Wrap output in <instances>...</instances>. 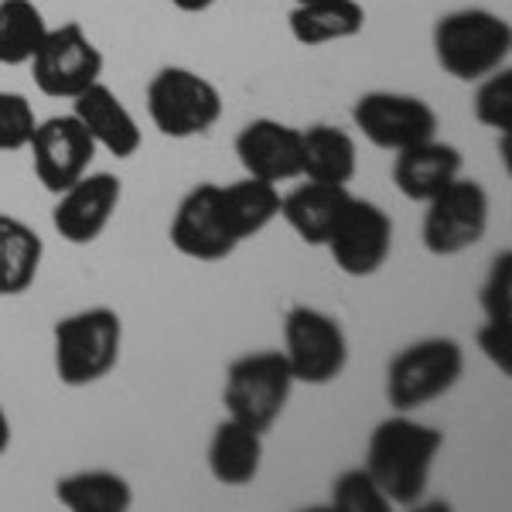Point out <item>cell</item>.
<instances>
[{"instance_id": "1", "label": "cell", "mask_w": 512, "mask_h": 512, "mask_svg": "<svg viewBox=\"0 0 512 512\" xmlns=\"http://www.w3.org/2000/svg\"><path fill=\"white\" fill-rule=\"evenodd\" d=\"M444 448V434L431 424H420L410 414H396L379 420L366 444V468L390 499V506L410 509L420 506L427 485H431L434 461Z\"/></svg>"}, {"instance_id": "2", "label": "cell", "mask_w": 512, "mask_h": 512, "mask_svg": "<svg viewBox=\"0 0 512 512\" xmlns=\"http://www.w3.org/2000/svg\"><path fill=\"white\" fill-rule=\"evenodd\" d=\"M434 59L458 82H478L506 69L512 55V28L489 7H458L434 21Z\"/></svg>"}, {"instance_id": "3", "label": "cell", "mask_w": 512, "mask_h": 512, "mask_svg": "<svg viewBox=\"0 0 512 512\" xmlns=\"http://www.w3.org/2000/svg\"><path fill=\"white\" fill-rule=\"evenodd\" d=\"M55 376L69 390H86L117 369L123 349V321L113 308H82L52 328Z\"/></svg>"}, {"instance_id": "4", "label": "cell", "mask_w": 512, "mask_h": 512, "mask_svg": "<svg viewBox=\"0 0 512 512\" xmlns=\"http://www.w3.org/2000/svg\"><path fill=\"white\" fill-rule=\"evenodd\" d=\"M461 376H465V349L458 338H420L396 352L386 366V400L396 414H414L451 393Z\"/></svg>"}, {"instance_id": "5", "label": "cell", "mask_w": 512, "mask_h": 512, "mask_svg": "<svg viewBox=\"0 0 512 512\" xmlns=\"http://www.w3.org/2000/svg\"><path fill=\"white\" fill-rule=\"evenodd\" d=\"M294 386V373L280 349L239 355V359L229 362L226 386H222L226 417L267 434L284 414Z\"/></svg>"}, {"instance_id": "6", "label": "cell", "mask_w": 512, "mask_h": 512, "mask_svg": "<svg viewBox=\"0 0 512 512\" xmlns=\"http://www.w3.org/2000/svg\"><path fill=\"white\" fill-rule=\"evenodd\" d=\"M144 99L154 130L171 140L202 137L222 120L219 86L185 65H164L154 72Z\"/></svg>"}, {"instance_id": "7", "label": "cell", "mask_w": 512, "mask_h": 512, "mask_svg": "<svg viewBox=\"0 0 512 512\" xmlns=\"http://www.w3.org/2000/svg\"><path fill=\"white\" fill-rule=\"evenodd\" d=\"M284 359L294 383L328 386L349 366V338L342 321L311 304H294L284 315Z\"/></svg>"}, {"instance_id": "8", "label": "cell", "mask_w": 512, "mask_h": 512, "mask_svg": "<svg viewBox=\"0 0 512 512\" xmlns=\"http://www.w3.org/2000/svg\"><path fill=\"white\" fill-rule=\"evenodd\" d=\"M424 205L427 212L420 239L431 256H458L482 243L485 229H489V192L482 181L458 175Z\"/></svg>"}, {"instance_id": "9", "label": "cell", "mask_w": 512, "mask_h": 512, "mask_svg": "<svg viewBox=\"0 0 512 512\" xmlns=\"http://www.w3.org/2000/svg\"><path fill=\"white\" fill-rule=\"evenodd\" d=\"M31 65V79L45 96L76 99L103 76V52L86 35L79 21H65L62 28H48Z\"/></svg>"}, {"instance_id": "10", "label": "cell", "mask_w": 512, "mask_h": 512, "mask_svg": "<svg viewBox=\"0 0 512 512\" xmlns=\"http://www.w3.org/2000/svg\"><path fill=\"white\" fill-rule=\"evenodd\" d=\"M352 123L379 151H407L420 140L437 137V113L427 99L393 89H369L355 99Z\"/></svg>"}, {"instance_id": "11", "label": "cell", "mask_w": 512, "mask_h": 512, "mask_svg": "<svg viewBox=\"0 0 512 512\" xmlns=\"http://www.w3.org/2000/svg\"><path fill=\"white\" fill-rule=\"evenodd\" d=\"M328 253L345 277H373L393 253V219L383 205L355 198L345 205L342 219L328 236Z\"/></svg>"}, {"instance_id": "12", "label": "cell", "mask_w": 512, "mask_h": 512, "mask_svg": "<svg viewBox=\"0 0 512 512\" xmlns=\"http://www.w3.org/2000/svg\"><path fill=\"white\" fill-rule=\"evenodd\" d=\"M31 168H35L38 181L45 185V192L62 195L65 188H72L82 175H89V164L96 158V144L89 137V130L65 113V117H48L38 120L35 134H31Z\"/></svg>"}, {"instance_id": "13", "label": "cell", "mask_w": 512, "mask_h": 512, "mask_svg": "<svg viewBox=\"0 0 512 512\" xmlns=\"http://www.w3.org/2000/svg\"><path fill=\"white\" fill-rule=\"evenodd\" d=\"M123 198V181L110 171H89L65 188L52 209V226L65 243L89 246L106 233Z\"/></svg>"}, {"instance_id": "14", "label": "cell", "mask_w": 512, "mask_h": 512, "mask_svg": "<svg viewBox=\"0 0 512 512\" xmlns=\"http://www.w3.org/2000/svg\"><path fill=\"white\" fill-rule=\"evenodd\" d=\"M171 246L198 263H219L239 250V243L226 233L219 216V185L202 181L178 202L168 229Z\"/></svg>"}, {"instance_id": "15", "label": "cell", "mask_w": 512, "mask_h": 512, "mask_svg": "<svg viewBox=\"0 0 512 512\" xmlns=\"http://www.w3.org/2000/svg\"><path fill=\"white\" fill-rule=\"evenodd\" d=\"M233 147L250 178L270 181V185L301 178V127L274 117H256L239 130Z\"/></svg>"}, {"instance_id": "16", "label": "cell", "mask_w": 512, "mask_h": 512, "mask_svg": "<svg viewBox=\"0 0 512 512\" xmlns=\"http://www.w3.org/2000/svg\"><path fill=\"white\" fill-rule=\"evenodd\" d=\"M72 117L89 130L96 151H106L117 161L134 158L140 144H144V134H140V123L134 120V113L123 106V99L103 79L72 99Z\"/></svg>"}, {"instance_id": "17", "label": "cell", "mask_w": 512, "mask_h": 512, "mask_svg": "<svg viewBox=\"0 0 512 512\" xmlns=\"http://www.w3.org/2000/svg\"><path fill=\"white\" fill-rule=\"evenodd\" d=\"M461 175V151L444 140H420V144L396 151L393 158V185L410 202H431L437 192Z\"/></svg>"}, {"instance_id": "18", "label": "cell", "mask_w": 512, "mask_h": 512, "mask_svg": "<svg viewBox=\"0 0 512 512\" xmlns=\"http://www.w3.org/2000/svg\"><path fill=\"white\" fill-rule=\"evenodd\" d=\"M349 202H352L349 185L304 181V185L291 188L287 195H280V219L294 229V236L301 243L325 246Z\"/></svg>"}, {"instance_id": "19", "label": "cell", "mask_w": 512, "mask_h": 512, "mask_svg": "<svg viewBox=\"0 0 512 512\" xmlns=\"http://www.w3.org/2000/svg\"><path fill=\"white\" fill-rule=\"evenodd\" d=\"M359 171V147L349 130L335 123H311L301 130V178L321 185H349Z\"/></svg>"}, {"instance_id": "20", "label": "cell", "mask_w": 512, "mask_h": 512, "mask_svg": "<svg viewBox=\"0 0 512 512\" xmlns=\"http://www.w3.org/2000/svg\"><path fill=\"white\" fill-rule=\"evenodd\" d=\"M205 461H209V475L216 478L219 485L243 489V485H250L253 478L260 475L263 434L239 424L233 417L219 420L216 431H212L209 451H205Z\"/></svg>"}, {"instance_id": "21", "label": "cell", "mask_w": 512, "mask_h": 512, "mask_svg": "<svg viewBox=\"0 0 512 512\" xmlns=\"http://www.w3.org/2000/svg\"><path fill=\"white\" fill-rule=\"evenodd\" d=\"M219 216L226 233L236 243H246L280 216V188L250 175L233 185H219Z\"/></svg>"}, {"instance_id": "22", "label": "cell", "mask_w": 512, "mask_h": 512, "mask_svg": "<svg viewBox=\"0 0 512 512\" xmlns=\"http://www.w3.org/2000/svg\"><path fill=\"white\" fill-rule=\"evenodd\" d=\"M291 38L304 48L335 45L362 35L366 28V7L359 0H315V4H294L287 14Z\"/></svg>"}, {"instance_id": "23", "label": "cell", "mask_w": 512, "mask_h": 512, "mask_svg": "<svg viewBox=\"0 0 512 512\" xmlns=\"http://www.w3.org/2000/svg\"><path fill=\"white\" fill-rule=\"evenodd\" d=\"M45 243L24 219L0 212V297H21L35 287Z\"/></svg>"}, {"instance_id": "24", "label": "cell", "mask_w": 512, "mask_h": 512, "mask_svg": "<svg viewBox=\"0 0 512 512\" xmlns=\"http://www.w3.org/2000/svg\"><path fill=\"white\" fill-rule=\"evenodd\" d=\"M55 499L69 512H127L134 506V485L110 468H82L55 482Z\"/></svg>"}, {"instance_id": "25", "label": "cell", "mask_w": 512, "mask_h": 512, "mask_svg": "<svg viewBox=\"0 0 512 512\" xmlns=\"http://www.w3.org/2000/svg\"><path fill=\"white\" fill-rule=\"evenodd\" d=\"M48 35L35 0H0V65H28Z\"/></svg>"}, {"instance_id": "26", "label": "cell", "mask_w": 512, "mask_h": 512, "mask_svg": "<svg viewBox=\"0 0 512 512\" xmlns=\"http://www.w3.org/2000/svg\"><path fill=\"white\" fill-rule=\"evenodd\" d=\"M472 110L482 127L495 130V134H512V69H495L492 76L475 82Z\"/></svg>"}, {"instance_id": "27", "label": "cell", "mask_w": 512, "mask_h": 512, "mask_svg": "<svg viewBox=\"0 0 512 512\" xmlns=\"http://www.w3.org/2000/svg\"><path fill=\"white\" fill-rule=\"evenodd\" d=\"M332 506L342 512H390V499L379 492L366 468H345L332 482Z\"/></svg>"}, {"instance_id": "28", "label": "cell", "mask_w": 512, "mask_h": 512, "mask_svg": "<svg viewBox=\"0 0 512 512\" xmlns=\"http://www.w3.org/2000/svg\"><path fill=\"white\" fill-rule=\"evenodd\" d=\"M35 127L38 117H35V106L28 103V96L0 89V154L28 151Z\"/></svg>"}, {"instance_id": "29", "label": "cell", "mask_w": 512, "mask_h": 512, "mask_svg": "<svg viewBox=\"0 0 512 512\" xmlns=\"http://www.w3.org/2000/svg\"><path fill=\"white\" fill-rule=\"evenodd\" d=\"M485 321H499V325H512V253L502 250L492 260L489 277L478 294Z\"/></svg>"}, {"instance_id": "30", "label": "cell", "mask_w": 512, "mask_h": 512, "mask_svg": "<svg viewBox=\"0 0 512 512\" xmlns=\"http://www.w3.org/2000/svg\"><path fill=\"white\" fill-rule=\"evenodd\" d=\"M478 349L485 359L499 369L502 376H512V325H499V321H485L475 335Z\"/></svg>"}, {"instance_id": "31", "label": "cell", "mask_w": 512, "mask_h": 512, "mask_svg": "<svg viewBox=\"0 0 512 512\" xmlns=\"http://www.w3.org/2000/svg\"><path fill=\"white\" fill-rule=\"evenodd\" d=\"M171 7H178L181 14H205L209 7H216L219 0H168Z\"/></svg>"}, {"instance_id": "32", "label": "cell", "mask_w": 512, "mask_h": 512, "mask_svg": "<svg viewBox=\"0 0 512 512\" xmlns=\"http://www.w3.org/2000/svg\"><path fill=\"white\" fill-rule=\"evenodd\" d=\"M11 448V420H7V410L0 407V454H7Z\"/></svg>"}, {"instance_id": "33", "label": "cell", "mask_w": 512, "mask_h": 512, "mask_svg": "<svg viewBox=\"0 0 512 512\" xmlns=\"http://www.w3.org/2000/svg\"><path fill=\"white\" fill-rule=\"evenodd\" d=\"M294 4H315V0H294Z\"/></svg>"}]
</instances>
